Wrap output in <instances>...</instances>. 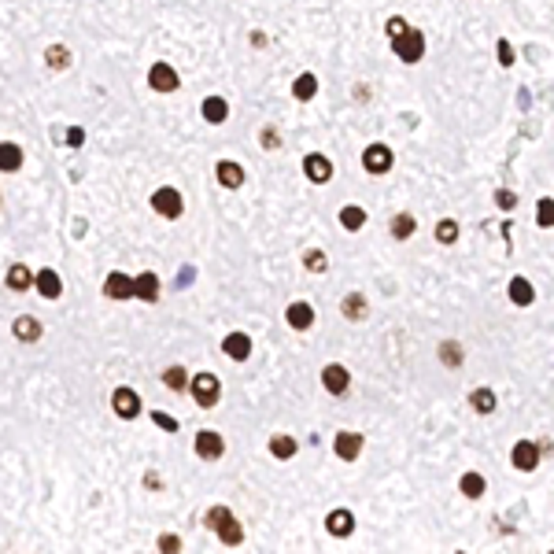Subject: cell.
I'll return each mask as SVG.
<instances>
[{
    "mask_svg": "<svg viewBox=\"0 0 554 554\" xmlns=\"http://www.w3.org/2000/svg\"><path fill=\"white\" fill-rule=\"evenodd\" d=\"M384 34H388L395 56L403 59V63H418V59H421V52H425V37H421V30L407 27V22L399 19V15H392L388 27H384Z\"/></svg>",
    "mask_w": 554,
    "mask_h": 554,
    "instance_id": "1",
    "label": "cell"
},
{
    "mask_svg": "<svg viewBox=\"0 0 554 554\" xmlns=\"http://www.w3.org/2000/svg\"><path fill=\"white\" fill-rule=\"evenodd\" d=\"M207 528H211V532H218V539H222L226 547L244 544V528L237 525V518H233V510H229V506H211L207 510Z\"/></svg>",
    "mask_w": 554,
    "mask_h": 554,
    "instance_id": "2",
    "label": "cell"
},
{
    "mask_svg": "<svg viewBox=\"0 0 554 554\" xmlns=\"http://www.w3.org/2000/svg\"><path fill=\"white\" fill-rule=\"evenodd\" d=\"M189 388H192V399H196V407H203V410H211V407L218 403V395H222V384H218L214 373H196Z\"/></svg>",
    "mask_w": 554,
    "mask_h": 554,
    "instance_id": "3",
    "label": "cell"
},
{
    "mask_svg": "<svg viewBox=\"0 0 554 554\" xmlns=\"http://www.w3.org/2000/svg\"><path fill=\"white\" fill-rule=\"evenodd\" d=\"M152 207H156V214H163V218H177L185 207V200H182L177 189H159L156 196H152Z\"/></svg>",
    "mask_w": 554,
    "mask_h": 554,
    "instance_id": "4",
    "label": "cell"
},
{
    "mask_svg": "<svg viewBox=\"0 0 554 554\" xmlns=\"http://www.w3.org/2000/svg\"><path fill=\"white\" fill-rule=\"evenodd\" d=\"M111 407H115V414L126 418V421H133V418L140 414V399H137V392H133V388H115Z\"/></svg>",
    "mask_w": 554,
    "mask_h": 554,
    "instance_id": "5",
    "label": "cell"
},
{
    "mask_svg": "<svg viewBox=\"0 0 554 554\" xmlns=\"http://www.w3.org/2000/svg\"><path fill=\"white\" fill-rule=\"evenodd\" d=\"M222 451H226V444H222V436H218L214 429H200L196 432V455L200 458L214 462V458H222Z\"/></svg>",
    "mask_w": 554,
    "mask_h": 554,
    "instance_id": "6",
    "label": "cell"
},
{
    "mask_svg": "<svg viewBox=\"0 0 554 554\" xmlns=\"http://www.w3.org/2000/svg\"><path fill=\"white\" fill-rule=\"evenodd\" d=\"M321 384H326V392L344 395V392H347V384H351V373H347L340 363H329L326 370H321Z\"/></svg>",
    "mask_w": 554,
    "mask_h": 554,
    "instance_id": "7",
    "label": "cell"
},
{
    "mask_svg": "<svg viewBox=\"0 0 554 554\" xmlns=\"http://www.w3.org/2000/svg\"><path fill=\"white\" fill-rule=\"evenodd\" d=\"M363 166L370 174H384V170H392V148H384V145H370L366 152H363Z\"/></svg>",
    "mask_w": 554,
    "mask_h": 554,
    "instance_id": "8",
    "label": "cell"
},
{
    "mask_svg": "<svg viewBox=\"0 0 554 554\" xmlns=\"http://www.w3.org/2000/svg\"><path fill=\"white\" fill-rule=\"evenodd\" d=\"M303 170H307V177H311L314 185H326L333 177V163L326 156H318V152H311V156L303 159Z\"/></svg>",
    "mask_w": 554,
    "mask_h": 554,
    "instance_id": "9",
    "label": "cell"
},
{
    "mask_svg": "<svg viewBox=\"0 0 554 554\" xmlns=\"http://www.w3.org/2000/svg\"><path fill=\"white\" fill-rule=\"evenodd\" d=\"M148 82H152V89H159V93H174V89H177V74H174L170 63H156V67L148 71Z\"/></svg>",
    "mask_w": 554,
    "mask_h": 554,
    "instance_id": "10",
    "label": "cell"
},
{
    "mask_svg": "<svg viewBox=\"0 0 554 554\" xmlns=\"http://www.w3.org/2000/svg\"><path fill=\"white\" fill-rule=\"evenodd\" d=\"M337 455H340V462H355L363 455V432H340L337 436Z\"/></svg>",
    "mask_w": 554,
    "mask_h": 554,
    "instance_id": "11",
    "label": "cell"
},
{
    "mask_svg": "<svg viewBox=\"0 0 554 554\" xmlns=\"http://www.w3.org/2000/svg\"><path fill=\"white\" fill-rule=\"evenodd\" d=\"M222 351L229 358H237V363H244V358L252 355V337H248V333H229L226 344H222Z\"/></svg>",
    "mask_w": 554,
    "mask_h": 554,
    "instance_id": "12",
    "label": "cell"
},
{
    "mask_svg": "<svg viewBox=\"0 0 554 554\" xmlns=\"http://www.w3.org/2000/svg\"><path fill=\"white\" fill-rule=\"evenodd\" d=\"M104 292L111 296V300H130L133 296V277H126V274H108V281H104Z\"/></svg>",
    "mask_w": 554,
    "mask_h": 554,
    "instance_id": "13",
    "label": "cell"
},
{
    "mask_svg": "<svg viewBox=\"0 0 554 554\" xmlns=\"http://www.w3.org/2000/svg\"><path fill=\"white\" fill-rule=\"evenodd\" d=\"M513 466L518 469H536L539 466V447L536 444H528V440H521V444H513Z\"/></svg>",
    "mask_w": 554,
    "mask_h": 554,
    "instance_id": "14",
    "label": "cell"
},
{
    "mask_svg": "<svg viewBox=\"0 0 554 554\" xmlns=\"http://www.w3.org/2000/svg\"><path fill=\"white\" fill-rule=\"evenodd\" d=\"M133 296H140V300H148V303H156V300H159V277L152 274V270H148V274H140V277L133 281Z\"/></svg>",
    "mask_w": 554,
    "mask_h": 554,
    "instance_id": "15",
    "label": "cell"
},
{
    "mask_svg": "<svg viewBox=\"0 0 554 554\" xmlns=\"http://www.w3.org/2000/svg\"><path fill=\"white\" fill-rule=\"evenodd\" d=\"M11 333H15V337L22 340V344H37V337H41V321L37 318H15V326H11Z\"/></svg>",
    "mask_w": 554,
    "mask_h": 554,
    "instance_id": "16",
    "label": "cell"
},
{
    "mask_svg": "<svg viewBox=\"0 0 554 554\" xmlns=\"http://www.w3.org/2000/svg\"><path fill=\"white\" fill-rule=\"evenodd\" d=\"M326 528H329L333 536H351V528H355L351 510H333L329 518H326Z\"/></svg>",
    "mask_w": 554,
    "mask_h": 554,
    "instance_id": "17",
    "label": "cell"
},
{
    "mask_svg": "<svg viewBox=\"0 0 554 554\" xmlns=\"http://www.w3.org/2000/svg\"><path fill=\"white\" fill-rule=\"evenodd\" d=\"M285 318H289V326H292V329H311V326H314V311H311V303H292Z\"/></svg>",
    "mask_w": 554,
    "mask_h": 554,
    "instance_id": "18",
    "label": "cell"
},
{
    "mask_svg": "<svg viewBox=\"0 0 554 554\" xmlns=\"http://www.w3.org/2000/svg\"><path fill=\"white\" fill-rule=\"evenodd\" d=\"M34 285H37V292H41V296H48V300H56V296L63 292V285H59V274H56V270H41V274L34 277Z\"/></svg>",
    "mask_w": 554,
    "mask_h": 554,
    "instance_id": "19",
    "label": "cell"
},
{
    "mask_svg": "<svg viewBox=\"0 0 554 554\" xmlns=\"http://www.w3.org/2000/svg\"><path fill=\"white\" fill-rule=\"evenodd\" d=\"M218 182H222L226 189H240L244 185V170H240L237 163L222 159V163H218Z\"/></svg>",
    "mask_w": 554,
    "mask_h": 554,
    "instance_id": "20",
    "label": "cell"
},
{
    "mask_svg": "<svg viewBox=\"0 0 554 554\" xmlns=\"http://www.w3.org/2000/svg\"><path fill=\"white\" fill-rule=\"evenodd\" d=\"M34 285V274H30V266H22V263H15L8 270V289H15V292H27Z\"/></svg>",
    "mask_w": 554,
    "mask_h": 554,
    "instance_id": "21",
    "label": "cell"
},
{
    "mask_svg": "<svg viewBox=\"0 0 554 554\" xmlns=\"http://www.w3.org/2000/svg\"><path fill=\"white\" fill-rule=\"evenodd\" d=\"M19 166H22V148L19 145H0V170L15 174Z\"/></svg>",
    "mask_w": 554,
    "mask_h": 554,
    "instance_id": "22",
    "label": "cell"
},
{
    "mask_svg": "<svg viewBox=\"0 0 554 554\" xmlns=\"http://www.w3.org/2000/svg\"><path fill=\"white\" fill-rule=\"evenodd\" d=\"M203 119L214 122V126H218V122H226V119H229L226 100H222V96H207V100H203Z\"/></svg>",
    "mask_w": 554,
    "mask_h": 554,
    "instance_id": "23",
    "label": "cell"
},
{
    "mask_svg": "<svg viewBox=\"0 0 554 554\" xmlns=\"http://www.w3.org/2000/svg\"><path fill=\"white\" fill-rule=\"evenodd\" d=\"M510 300L518 303V307H528V303L536 300V292H532V285H528L525 277H513L510 281Z\"/></svg>",
    "mask_w": 554,
    "mask_h": 554,
    "instance_id": "24",
    "label": "cell"
},
{
    "mask_svg": "<svg viewBox=\"0 0 554 554\" xmlns=\"http://www.w3.org/2000/svg\"><path fill=\"white\" fill-rule=\"evenodd\" d=\"M314 93H318V78H314V74H300L296 85H292V96L296 100H311Z\"/></svg>",
    "mask_w": 554,
    "mask_h": 554,
    "instance_id": "25",
    "label": "cell"
},
{
    "mask_svg": "<svg viewBox=\"0 0 554 554\" xmlns=\"http://www.w3.org/2000/svg\"><path fill=\"white\" fill-rule=\"evenodd\" d=\"M344 314L351 318V321H363L366 318V300H363V292H351L344 300Z\"/></svg>",
    "mask_w": 554,
    "mask_h": 554,
    "instance_id": "26",
    "label": "cell"
},
{
    "mask_svg": "<svg viewBox=\"0 0 554 554\" xmlns=\"http://www.w3.org/2000/svg\"><path fill=\"white\" fill-rule=\"evenodd\" d=\"M484 488H488V484H484L481 473H466V476H462V495H466V499H481Z\"/></svg>",
    "mask_w": 554,
    "mask_h": 554,
    "instance_id": "27",
    "label": "cell"
},
{
    "mask_svg": "<svg viewBox=\"0 0 554 554\" xmlns=\"http://www.w3.org/2000/svg\"><path fill=\"white\" fill-rule=\"evenodd\" d=\"M45 63L52 71H67V63H71V52L63 45H48V52H45Z\"/></svg>",
    "mask_w": 554,
    "mask_h": 554,
    "instance_id": "28",
    "label": "cell"
},
{
    "mask_svg": "<svg viewBox=\"0 0 554 554\" xmlns=\"http://www.w3.org/2000/svg\"><path fill=\"white\" fill-rule=\"evenodd\" d=\"M270 451H274V458H292L296 451H300V444H296L292 436H274V440H270Z\"/></svg>",
    "mask_w": 554,
    "mask_h": 554,
    "instance_id": "29",
    "label": "cell"
},
{
    "mask_svg": "<svg viewBox=\"0 0 554 554\" xmlns=\"http://www.w3.org/2000/svg\"><path fill=\"white\" fill-rule=\"evenodd\" d=\"M340 226L351 229V233H355V229H363V226H366V211H363V207H344V211H340Z\"/></svg>",
    "mask_w": 554,
    "mask_h": 554,
    "instance_id": "30",
    "label": "cell"
},
{
    "mask_svg": "<svg viewBox=\"0 0 554 554\" xmlns=\"http://www.w3.org/2000/svg\"><path fill=\"white\" fill-rule=\"evenodd\" d=\"M410 233H414V214H395L392 218V237H399V240H407Z\"/></svg>",
    "mask_w": 554,
    "mask_h": 554,
    "instance_id": "31",
    "label": "cell"
},
{
    "mask_svg": "<svg viewBox=\"0 0 554 554\" xmlns=\"http://www.w3.org/2000/svg\"><path fill=\"white\" fill-rule=\"evenodd\" d=\"M469 403L481 410V414H492V410H495V395L488 392V388H476V392L469 395Z\"/></svg>",
    "mask_w": 554,
    "mask_h": 554,
    "instance_id": "32",
    "label": "cell"
},
{
    "mask_svg": "<svg viewBox=\"0 0 554 554\" xmlns=\"http://www.w3.org/2000/svg\"><path fill=\"white\" fill-rule=\"evenodd\" d=\"M436 240H440V244H455L458 240V222H455V218H444V222L436 226Z\"/></svg>",
    "mask_w": 554,
    "mask_h": 554,
    "instance_id": "33",
    "label": "cell"
},
{
    "mask_svg": "<svg viewBox=\"0 0 554 554\" xmlns=\"http://www.w3.org/2000/svg\"><path fill=\"white\" fill-rule=\"evenodd\" d=\"M536 218H539V226H544V229L554 226V203H551V196H544V200L536 203Z\"/></svg>",
    "mask_w": 554,
    "mask_h": 554,
    "instance_id": "34",
    "label": "cell"
},
{
    "mask_svg": "<svg viewBox=\"0 0 554 554\" xmlns=\"http://www.w3.org/2000/svg\"><path fill=\"white\" fill-rule=\"evenodd\" d=\"M163 381H166V388L182 392V388H185V366H170V370L163 373Z\"/></svg>",
    "mask_w": 554,
    "mask_h": 554,
    "instance_id": "35",
    "label": "cell"
},
{
    "mask_svg": "<svg viewBox=\"0 0 554 554\" xmlns=\"http://www.w3.org/2000/svg\"><path fill=\"white\" fill-rule=\"evenodd\" d=\"M440 358H444V366H458V363H462V347H458L455 340H447V344L440 347Z\"/></svg>",
    "mask_w": 554,
    "mask_h": 554,
    "instance_id": "36",
    "label": "cell"
},
{
    "mask_svg": "<svg viewBox=\"0 0 554 554\" xmlns=\"http://www.w3.org/2000/svg\"><path fill=\"white\" fill-rule=\"evenodd\" d=\"M303 263H307V270L321 274V270H326V255H321V252H307V259H303Z\"/></svg>",
    "mask_w": 554,
    "mask_h": 554,
    "instance_id": "37",
    "label": "cell"
},
{
    "mask_svg": "<svg viewBox=\"0 0 554 554\" xmlns=\"http://www.w3.org/2000/svg\"><path fill=\"white\" fill-rule=\"evenodd\" d=\"M152 421H156L159 429H166V432H177V421H174L170 414H163V410H156V414H152Z\"/></svg>",
    "mask_w": 554,
    "mask_h": 554,
    "instance_id": "38",
    "label": "cell"
},
{
    "mask_svg": "<svg viewBox=\"0 0 554 554\" xmlns=\"http://www.w3.org/2000/svg\"><path fill=\"white\" fill-rule=\"evenodd\" d=\"M499 63H502V67H510V63H513V48H510V41H499Z\"/></svg>",
    "mask_w": 554,
    "mask_h": 554,
    "instance_id": "39",
    "label": "cell"
},
{
    "mask_svg": "<svg viewBox=\"0 0 554 554\" xmlns=\"http://www.w3.org/2000/svg\"><path fill=\"white\" fill-rule=\"evenodd\" d=\"M495 203H499V207H506V211H510L513 203H518V196H513V192H506V189H502V192H495Z\"/></svg>",
    "mask_w": 554,
    "mask_h": 554,
    "instance_id": "40",
    "label": "cell"
},
{
    "mask_svg": "<svg viewBox=\"0 0 554 554\" xmlns=\"http://www.w3.org/2000/svg\"><path fill=\"white\" fill-rule=\"evenodd\" d=\"M277 145H281L277 130H270V126H266V130H263V148H277Z\"/></svg>",
    "mask_w": 554,
    "mask_h": 554,
    "instance_id": "41",
    "label": "cell"
},
{
    "mask_svg": "<svg viewBox=\"0 0 554 554\" xmlns=\"http://www.w3.org/2000/svg\"><path fill=\"white\" fill-rule=\"evenodd\" d=\"M82 140H85V133L78 130V126H74V130H67V145H71V148H82Z\"/></svg>",
    "mask_w": 554,
    "mask_h": 554,
    "instance_id": "42",
    "label": "cell"
},
{
    "mask_svg": "<svg viewBox=\"0 0 554 554\" xmlns=\"http://www.w3.org/2000/svg\"><path fill=\"white\" fill-rule=\"evenodd\" d=\"M159 547H163V551H177V547H182V539H177V536H163Z\"/></svg>",
    "mask_w": 554,
    "mask_h": 554,
    "instance_id": "43",
    "label": "cell"
},
{
    "mask_svg": "<svg viewBox=\"0 0 554 554\" xmlns=\"http://www.w3.org/2000/svg\"><path fill=\"white\" fill-rule=\"evenodd\" d=\"M145 484H148V488H163V481H159V473H148V476H145Z\"/></svg>",
    "mask_w": 554,
    "mask_h": 554,
    "instance_id": "44",
    "label": "cell"
}]
</instances>
